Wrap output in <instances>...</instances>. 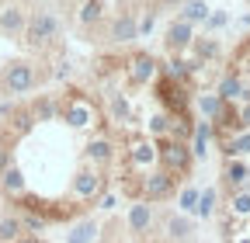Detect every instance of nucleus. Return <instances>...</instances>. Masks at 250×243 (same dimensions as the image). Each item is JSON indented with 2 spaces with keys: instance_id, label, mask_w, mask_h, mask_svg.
I'll return each mask as SVG.
<instances>
[{
  "instance_id": "nucleus-32",
  "label": "nucleus",
  "mask_w": 250,
  "mask_h": 243,
  "mask_svg": "<svg viewBox=\"0 0 250 243\" xmlns=\"http://www.w3.org/2000/svg\"><path fill=\"white\" fill-rule=\"evenodd\" d=\"M240 125H243V129H250V104L240 111Z\"/></svg>"
},
{
  "instance_id": "nucleus-20",
  "label": "nucleus",
  "mask_w": 250,
  "mask_h": 243,
  "mask_svg": "<svg viewBox=\"0 0 250 243\" xmlns=\"http://www.w3.org/2000/svg\"><path fill=\"white\" fill-rule=\"evenodd\" d=\"M198 108H202V115H205L208 122H215V118H219V111H223L226 104L219 101V94H202V98H198Z\"/></svg>"
},
{
  "instance_id": "nucleus-9",
  "label": "nucleus",
  "mask_w": 250,
  "mask_h": 243,
  "mask_svg": "<svg viewBox=\"0 0 250 243\" xmlns=\"http://www.w3.org/2000/svg\"><path fill=\"white\" fill-rule=\"evenodd\" d=\"M0 32H4V35H21L24 32V11L21 7L0 11Z\"/></svg>"
},
{
  "instance_id": "nucleus-1",
  "label": "nucleus",
  "mask_w": 250,
  "mask_h": 243,
  "mask_svg": "<svg viewBox=\"0 0 250 243\" xmlns=\"http://www.w3.org/2000/svg\"><path fill=\"white\" fill-rule=\"evenodd\" d=\"M156 157L164 160V170L170 174H188V167H191V149H188L184 139H174V136H167V142L160 146Z\"/></svg>"
},
{
  "instance_id": "nucleus-6",
  "label": "nucleus",
  "mask_w": 250,
  "mask_h": 243,
  "mask_svg": "<svg viewBox=\"0 0 250 243\" xmlns=\"http://www.w3.org/2000/svg\"><path fill=\"white\" fill-rule=\"evenodd\" d=\"M73 191L80 195V198H94L101 191V174L98 170H80L77 177H73Z\"/></svg>"
},
{
  "instance_id": "nucleus-35",
  "label": "nucleus",
  "mask_w": 250,
  "mask_h": 243,
  "mask_svg": "<svg viewBox=\"0 0 250 243\" xmlns=\"http://www.w3.org/2000/svg\"><path fill=\"white\" fill-rule=\"evenodd\" d=\"M243 191H247V195H250V177H247V181H243Z\"/></svg>"
},
{
  "instance_id": "nucleus-27",
  "label": "nucleus",
  "mask_w": 250,
  "mask_h": 243,
  "mask_svg": "<svg viewBox=\"0 0 250 243\" xmlns=\"http://www.w3.org/2000/svg\"><path fill=\"white\" fill-rule=\"evenodd\" d=\"M98 18H101V0H87L83 11H80V21L90 24V21H98Z\"/></svg>"
},
{
  "instance_id": "nucleus-31",
  "label": "nucleus",
  "mask_w": 250,
  "mask_h": 243,
  "mask_svg": "<svg viewBox=\"0 0 250 243\" xmlns=\"http://www.w3.org/2000/svg\"><path fill=\"white\" fill-rule=\"evenodd\" d=\"M212 28H219V24H226V14H212V18H205Z\"/></svg>"
},
{
  "instance_id": "nucleus-33",
  "label": "nucleus",
  "mask_w": 250,
  "mask_h": 243,
  "mask_svg": "<svg viewBox=\"0 0 250 243\" xmlns=\"http://www.w3.org/2000/svg\"><path fill=\"white\" fill-rule=\"evenodd\" d=\"M7 160H11V157H7V149H0V170H4V167H11Z\"/></svg>"
},
{
  "instance_id": "nucleus-15",
  "label": "nucleus",
  "mask_w": 250,
  "mask_h": 243,
  "mask_svg": "<svg viewBox=\"0 0 250 243\" xmlns=\"http://www.w3.org/2000/svg\"><path fill=\"white\" fill-rule=\"evenodd\" d=\"M111 157H115V146L108 139H90L87 142V160L90 163H108Z\"/></svg>"
},
{
  "instance_id": "nucleus-18",
  "label": "nucleus",
  "mask_w": 250,
  "mask_h": 243,
  "mask_svg": "<svg viewBox=\"0 0 250 243\" xmlns=\"http://www.w3.org/2000/svg\"><path fill=\"white\" fill-rule=\"evenodd\" d=\"M66 122H70L73 129H83V125H90V122H94V108H90V104H70V108H66Z\"/></svg>"
},
{
  "instance_id": "nucleus-14",
  "label": "nucleus",
  "mask_w": 250,
  "mask_h": 243,
  "mask_svg": "<svg viewBox=\"0 0 250 243\" xmlns=\"http://www.w3.org/2000/svg\"><path fill=\"white\" fill-rule=\"evenodd\" d=\"M136 35H139V24H136L129 14H122V18L111 24V39H115V42H132Z\"/></svg>"
},
{
  "instance_id": "nucleus-19",
  "label": "nucleus",
  "mask_w": 250,
  "mask_h": 243,
  "mask_svg": "<svg viewBox=\"0 0 250 243\" xmlns=\"http://www.w3.org/2000/svg\"><path fill=\"white\" fill-rule=\"evenodd\" d=\"M250 153V132H236L226 139V157H247Z\"/></svg>"
},
{
  "instance_id": "nucleus-11",
  "label": "nucleus",
  "mask_w": 250,
  "mask_h": 243,
  "mask_svg": "<svg viewBox=\"0 0 250 243\" xmlns=\"http://www.w3.org/2000/svg\"><path fill=\"white\" fill-rule=\"evenodd\" d=\"M129 157H132V163H136V167H149V163L156 160V142H153V139H136Z\"/></svg>"
},
{
  "instance_id": "nucleus-22",
  "label": "nucleus",
  "mask_w": 250,
  "mask_h": 243,
  "mask_svg": "<svg viewBox=\"0 0 250 243\" xmlns=\"http://www.w3.org/2000/svg\"><path fill=\"white\" fill-rule=\"evenodd\" d=\"M195 212H198V216H212V212H215V188H205V191H198V202H195Z\"/></svg>"
},
{
  "instance_id": "nucleus-21",
  "label": "nucleus",
  "mask_w": 250,
  "mask_h": 243,
  "mask_svg": "<svg viewBox=\"0 0 250 243\" xmlns=\"http://www.w3.org/2000/svg\"><path fill=\"white\" fill-rule=\"evenodd\" d=\"M205 18H208V7L202 4V0H188L184 11H181V21H188V24H191V21H205Z\"/></svg>"
},
{
  "instance_id": "nucleus-26",
  "label": "nucleus",
  "mask_w": 250,
  "mask_h": 243,
  "mask_svg": "<svg viewBox=\"0 0 250 243\" xmlns=\"http://www.w3.org/2000/svg\"><path fill=\"white\" fill-rule=\"evenodd\" d=\"M94 233H98V226H94V223H80V226L73 229L70 243H90V240H94Z\"/></svg>"
},
{
  "instance_id": "nucleus-7",
  "label": "nucleus",
  "mask_w": 250,
  "mask_h": 243,
  "mask_svg": "<svg viewBox=\"0 0 250 243\" xmlns=\"http://www.w3.org/2000/svg\"><path fill=\"white\" fill-rule=\"evenodd\" d=\"M153 73H156V63H153L149 56H136L132 63H129V80H132L136 87L149 83V80H153Z\"/></svg>"
},
{
  "instance_id": "nucleus-17",
  "label": "nucleus",
  "mask_w": 250,
  "mask_h": 243,
  "mask_svg": "<svg viewBox=\"0 0 250 243\" xmlns=\"http://www.w3.org/2000/svg\"><path fill=\"white\" fill-rule=\"evenodd\" d=\"M215 94H219V101H223V104H229V101L243 98V80H240V77H226L223 83H219Z\"/></svg>"
},
{
  "instance_id": "nucleus-2",
  "label": "nucleus",
  "mask_w": 250,
  "mask_h": 243,
  "mask_svg": "<svg viewBox=\"0 0 250 243\" xmlns=\"http://www.w3.org/2000/svg\"><path fill=\"white\" fill-rule=\"evenodd\" d=\"M24 32H28V42H31V45H42V42L56 39V32H59V24H56V18H52V14L39 11L35 18H31V21L24 24Z\"/></svg>"
},
{
  "instance_id": "nucleus-28",
  "label": "nucleus",
  "mask_w": 250,
  "mask_h": 243,
  "mask_svg": "<svg viewBox=\"0 0 250 243\" xmlns=\"http://www.w3.org/2000/svg\"><path fill=\"white\" fill-rule=\"evenodd\" d=\"M111 111H115V118H122V122H129V101L125 98H111Z\"/></svg>"
},
{
  "instance_id": "nucleus-25",
  "label": "nucleus",
  "mask_w": 250,
  "mask_h": 243,
  "mask_svg": "<svg viewBox=\"0 0 250 243\" xmlns=\"http://www.w3.org/2000/svg\"><path fill=\"white\" fill-rule=\"evenodd\" d=\"M229 208H233V216H250V195H247L243 188H240V191H233Z\"/></svg>"
},
{
  "instance_id": "nucleus-30",
  "label": "nucleus",
  "mask_w": 250,
  "mask_h": 243,
  "mask_svg": "<svg viewBox=\"0 0 250 243\" xmlns=\"http://www.w3.org/2000/svg\"><path fill=\"white\" fill-rule=\"evenodd\" d=\"M21 229H28L31 236H39V233L45 229V223H42V219H35V216H28V219H21Z\"/></svg>"
},
{
  "instance_id": "nucleus-3",
  "label": "nucleus",
  "mask_w": 250,
  "mask_h": 243,
  "mask_svg": "<svg viewBox=\"0 0 250 243\" xmlns=\"http://www.w3.org/2000/svg\"><path fill=\"white\" fill-rule=\"evenodd\" d=\"M4 87L11 90V94H28V90L35 87V70H31L28 63H11L7 73H4Z\"/></svg>"
},
{
  "instance_id": "nucleus-12",
  "label": "nucleus",
  "mask_w": 250,
  "mask_h": 243,
  "mask_svg": "<svg viewBox=\"0 0 250 243\" xmlns=\"http://www.w3.org/2000/svg\"><path fill=\"white\" fill-rule=\"evenodd\" d=\"M164 229H167V236H170V240H181V243H188V240H191V233H195L191 219H184V216H170Z\"/></svg>"
},
{
  "instance_id": "nucleus-29",
  "label": "nucleus",
  "mask_w": 250,
  "mask_h": 243,
  "mask_svg": "<svg viewBox=\"0 0 250 243\" xmlns=\"http://www.w3.org/2000/svg\"><path fill=\"white\" fill-rule=\"evenodd\" d=\"M195 202H198V188H184V195H181V208H184V212H195Z\"/></svg>"
},
{
  "instance_id": "nucleus-23",
  "label": "nucleus",
  "mask_w": 250,
  "mask_h": 243,
  "mask_svg": "<svg viewBox=\"0 0 250 243\" xmlns=\"http://www.w3.org/2000/svg\"><path fill=\"white\" fill-rule=\"evenodd\" d=\"M21 236V219H0V243H14Z\"/></svg>"
},
{
  "instance_id": "nucleus-8",
  "label": "nucleus",
  "mask_w": 250,
  "mask_h": 243,
  "mask_svg": "<svg viewBox=\"0 0 250 243\" xmlns=\"http://www.w3.org/2000/svg\"><path fill=\"white\" fill-rule=\"evenodd\" d=\"M149 226H153V205H149V202L132 205V212H129V229H132V233H146Z\"/></svg>"
},
{
  "instance_id": "nucleus-10",
  "label": "nucleus",
  "mask_w": 250,
  "mask_h": 243,
  "mask_svg": "<svg viewBox=\"0 0 250 243\" xmlns=\"http://www.w3.org/2000/svg\"><path fill=\"white\" fill-rule=\"evenodd\" d=\"M188 42H191V24L177 18V21H174V24L167 28V45L181 52V49H188Z\"/></svg>"
},
{
  "instance_id": "nucleus-13",
  "label": "nucleus",
  "mask_w": 250,
  "mask_h": 243,
  "mask_svg": "<svg viewBox=\"0 0 250 243\" xmlns=\"http://www.w3.org/2000/svg\"><path fill=\"white\" fill-rule=\"evenodd\" d=\"M0 188L7 195H24V174L18 167H4L0 170Z\"/></svg>"
},
{
  "instance_id": "nucleus-34",
  "label": "nucleus",
  "mask_w": 250,
  "mask_h": 243,
  "mask_svg": "<svg viewBox=\"0 0 250 243\" xmlns=\"http://www.w3.org/2000/svg\"><path fill=\"white\" fill-rule=\"evenodd\" d=\"M14 243H39V236H28V240H14Z\"/></svg>"
},
{
  "instance_id": "nucleus-16",
  "label": "nucleus",
  "mask_w": 250,
  "mask_h": 243,
  "mask_svg": "<svg viewBox=\"0 0 250 243\" xmlns=\"http://www.w3.org/2000/svg\"><path fill=\"white\" fill-rule=\"evenodd\" d=\"M223 177H226V184H229V188H243V181L250 177V170H247V163H243L240 157H229V163H226V174H223Z\"/></svg>"
},
{
  "instance_id": "nucleus-4",
  "label": "nucleus",
  "mask_w": 250,
  "mask_h": 243,
  "mask_svg": "<svg viewBox=\"0 0 250 243\" xmlns=\"http://www.w3.org/2000/svg\"><path fill=\"white\" fill-rule=\"evenodd\" d=\"M174 184H177V174L156 170V174H149V177L143 181V195H146L149 202H160V198H167V195L174 191Z\"/></svg>"
},
{
  "instance_id": "nucleus-24",
  "label": "nucleus",
  "mask_w": 250,
  "mask_h": 243,
  "mask_svg": "<svg viewBox=\"0 0 250 243\" xmlns=\"http://www.w3.org/2000/svg\"><path fill=\"white\" fill-rule=\"evenodd\" d=\"M170 115H153L149 118V136H170Z\"/></svg>"
},
{
  "instance_id": "nucleus-5",
  "label": "nucleus",
  "mask_w": 250,
  "mask_h": 243,
  "mask_svg": "<svg viewBox=\"0 0 250 243\" xmlns=\"http://www.w3.org/2000/svg\"><path fill=\"white\" fill-rule=\"evenodd\" d=\"M212 122H198V125H195V132H191V146H188V149H191V160H205L208 157V142H212Z\"/></svg>"
}]
</instances>
